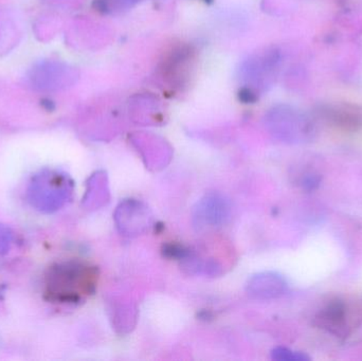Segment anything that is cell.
<instances>
[{"label": "cell", "mask_w": 362, "mask_h": 361, "mask_svg": "<svg viewBox=\"0 0 362 361\" xmlns=\"http://www.w3.org/2000/svg\"><path fill=\"white\" fill-rule=\"evenodd\" d=\"M115 223L121 235L137 237L150 228L152 213L146 203L137 199H127L117 207Z\"/></svg>", "instance_id": "5"}, {"label": "cell", "mask_w": 362, "mask_h": 361, "mask_svg": "<svg viewBox=\"0 0 362 361\" xmlns=\"http://www.w3.org/2000/svg\"><path fill=\"white\" fill-rule=\"evenodd\" d=\"M74 78V69L57 61H38L28 72L30 86L38 91L59 90L72 83Z\"/></svg>", "instance_id": "4"}, {"label": "cell", "mask_w": 362, "mask_h": 361, "mask_svg": "<svg viewBox=\"0 0 362 361\" xmlns=\"http://www.w3.org/2000/svg\"><path fill=\"white\" fill-rule=\"evenodd\" d=\"M286 288V282L281 276L274 273H262L249 279L246 292L252 299L268 300L282 296Z\"/></svg>", "instance_id": "6"}, {"label": "cell", "mask_w": 362, "mask_h": 361, "mask_svg": "<svg viewBox=\"0 0 362 361\" xmlns=\"http://www.w3.org/2000/svg\"><path fill=\"white\" fill-rule=\"evenodd\" d=\"M74 180L61 170L45 167L34 174L27 188L28 203L45 214L54 213L72 199Z\"/></svg>", "instance_id": "2"}, {"label": "cell", "mask_w": 362, "mask_h": 361, "mask_svg": "<svg viewBox=\"0 0 362 361\" xmlns=\"http://www.w3.org/2000/svg\"><path fill=\"white\" fill-rule=\"evenodd\" d=\"M231 218L230 201L221 193H209L198 201L193 210V224L198 231L215 230Z\"/></svg>", "instance_id": "3"}, {"label": "cell", "mask_w": 362, "mask_h": 361, "mask_svg": "<svg viewBox=\"0 0 362 361\" xmlns=\"http://www.w3.org/2000/svg\"><path fill=\"white\" fill-rule=\"evenodd\" d=\"M110 199V190L106 174L104 172H97L89 178L87 182L86 194H85L83 203L88 209H95L105 205Z\"/></svg>", "instance_id": "7"}, {"label": "cell", "mask_w": 362, "mask_h": 361, "mask_svg": "<svg viewBox=\"0 0 362 361\" xmlns=\"http://www.w3.org/2000/svg\"><path fill=\"white\" fill-rule=\"evenodd\" d=\"M95 267L80 261L51 265L44 276V297L57 304H76L93 294L97 284Z\"/></svg>", "instance_id": "1"}, {"label": "cell", "mask_w": 362, "mask_h": 361, "mask_svg": "<svg viewBox=\"0 0 362 361\" xmlns=\"http://www.w3.org/2000/svg\"><path fill=\"white\" fill-rule=\"evenodd\" d=\"M272 360L283 361H304L310 360L308 356L304 354L293 352L291 350L285 349V348H276L272 351Z\"/></svg>", "instance_id": "10"}, {"label": "cell", "mask_w": 362, "mask_h": 361, "mask_svg": "<svg viewBox=\"0 0 362 361\" xmlns=\"http://www.w3.org/2000/svg\"><path fill=\"white\" fill-rule=\"evenodd\" d=\"M14 232L10 227L0 224V256H6L12 248Z\"/></svg>", "instance_id": "9"}, {"label": "cell", "mask_w": 362, "mask_h": 361, "mask_svg": "<svg viewBox=\"0 0 362 361\" xmlns=\"http://www.w3.org/2000/svg\"><path fill=\"white\" fill-rule=\"evenodd\" d=\"M323 328L336 335L346 334V307L342 303H331L318 318Z\"/></svg>", "instance_id": "8"}]
</instances>
